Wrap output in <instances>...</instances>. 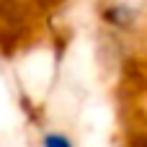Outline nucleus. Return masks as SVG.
<instances>
[{
	"mask_svg": "<svg viewBox=\"0 0 147 147\" xmlns=\"http://www.w3.org/2000/svg\"><path fill=\"white\" fill-rule=\"evenodd\" d=\"M44 147H72V142H70V137H65V134H47L44 137Z\"/></svg>",
	"mask_w": 147,
	"mask_h": 147,
	"instance_id": "nucleus-2",
	"label": "nucleus"
},
{
	"mask_svg": "<svg viewBox=\"0 0 147 147\" xmlns=\"http://www.w3.org/2000/svg\"><path fill=\"white\" fill-rule=\"evenodd\" d=\"M106 16H109V21H114V23H119V26H129V23L134 21V10H129L127 5H116V8H111Z\"/></svg>",
	"mask_w": 147,
	"mask_h": 147,
	"instance_id": "nucleus-1",
	"label": "nucleus"
}]
</instances>
